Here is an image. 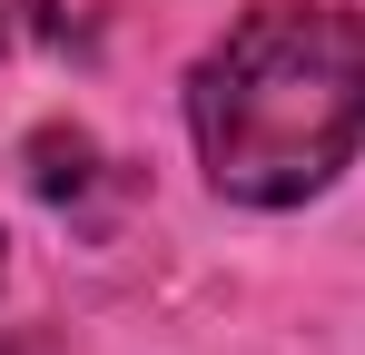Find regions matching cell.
<instances>
[{"label":"cell","instance_id":"6da1fadb","mask_svg":"<svg viewBox=\"0 0 365 355\" xmlns=\"http://www.w3.org/2000/svg\"><path fill=\"white\" fill-rule=\"evenodd\" d=\"M207 178L247 207H297L365 138V20L336 0H257L187 79Z\"/></svg>","mask_w":365,"mask_h":355}]
</instances>
